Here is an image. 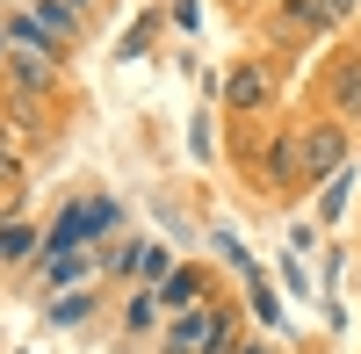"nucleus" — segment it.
I'll return each mask as SVG.
<instances>
[{"label":"nucleus","instance_id":"6e6552de","mask_svg":"<svg viewBox=\"0 0 361 354\" xmlns=\"http://www.w3.org/2000/svg\"><path fill=\"white\" fill-rule=\"evenodd\" d=\"M159 297H166L173 311H195V304H202V275H166V289H159Z\"/></svg>","mask_w":361,"mask_h":354},{"label":"nucleus","instance_id":"0eeeda50","mask_svg":"<svg viewBox=\"0 0 361 354\" xmlns=\"http://www.w3.org/2000/svg\"><path fill=\"white\" fill-rule=\"evenodd\" d=\"M224 94H231V109H253V102H267V73H260V66L231 73V87H224Z\"/></svg>","mask_w":361,"mask_h":354},{"label":"nucleus","instance_id":"f8f14e48","mask_svg":"<svg viewBox=\"0 0 361 354\" xmlns=\"http://www.w3.org/2000/svg\"><path fill=\"white\" fill-rule=\"evenodd\" d=\"M347 181H354V173H347V166L333 173V181H325V195H318V210H325V217H340V210H347V195H354Z\"/></svg>","mask_w":361,"mask_h":354},{"label":"nucleus","instance_id":"1a4fd4ad","mask_svg":"<svg viewBox=\"0 0 361 354\" xmlns=\"http://www.w3.org/2000/svg\"><path fill=\"white\" fill-rule=\"evenodd\" d=\"M333 94H340V109H361V58H340V73H333Z\"/></svg>","mask_w":361,"mask_h":354},{"label":"nucleus","instance_id":"f3484780","mask_svg":"<svg viewBox=\"0 0 361 354\" xmlns=\"http://www.w3.org/2000/svg\"><path fill=\"white\" fill-rule=\"evenodd\" d=\"M231 354H238V347H231Z\"/></svg>","mask_w":361,"mask_h":354},{"label":"nucleus","instance_id":"9d476101","mask_svg":"<svg viewBox=\"0 0 361 354\" xmlns=\"http://www.w3.org/2000/svg\"><path fill=\"white\" fill-rule=\"evenodd\" d=\"M37 253V231L29 224H0V260H29Z\"/></svg>","mask_w":361,"mask_h":354},{"label":"nucleus","instance_id":"2eb2a0df","mask_svg":"<svg viewBox=\"0 0 361 354\" xmlns=\"http://www.w3.org/2000/svg\"><path fill=\"white\" fill-rule=\"evenodd\" d=\"M22 188V159H0V195H15Z\"/></svg>","mask_w":361,"mask_h":354},{"label":"nucleus","instance_id":"ddd939ff","mask_svg":"<svg viewBox=\"0 0 361 354\" xmlns=\"http://www.w3.org/2000/svg\"><path fill=\"white\" fill-rule=\"evenodd\" d=\"M304 8H311V15H318V22H347V15H354V8H361V0H304Z\"/></svg>","mask_w":361,"mask_h":354},{"label":"nucleus","instance_id":"f257e3e1","mask_svg":"<svg viewBox=\"0 0 361 354\" xmlns=\"http://www.w3.org/2000/svg\"><path fill=\"white\" fill-rule=\"evenodd\" d=\"M109 224H116V202H73V210L58 217V231H51L44 246H51V253H80L87 239H102Z\"/></svg>","mask_w":361,"mask_h":354},{"label":"nucleus","instance_id":"39448f33","mask_svg":"<svg viewBox=\"0 0 361 354\" xmlns=\"http://www.w3.org/2000/svg\"><path fill=\"white\" fill-rule=\"evenodd\" d=\"M29 15H37L51 37H73V29H87V0H29Z\"/></svg>","mask_w":361,"mask_h":354},{"label":"nucleus","instance_id":"f03ea898","mask_svg":"<svg viewBox=\"0 0 361 354\" xmlns=\"http://www.w3.org/2000/svg\"><path fill=\"white\" fill-rule=\"evenodd\" d=\"M224 333H231V318H224V311H209V304H195V311L166 333V354H217Z\"/></svg>","mask_w":361,"mask_h":354},{"label":"nucleus","instance_id":"7ed1b4c3","mask_svg":"<svg viewBox=\"0 0 361 354\" xmlns=\"http://www.w3.org/2000/svg\"><path fill=\"white\" fill-rule=\"evenodd\" d=\"M296 166H304V181H333V173L347 166V138H340L333 123L304 130V138H296Z\"/></svg>","mask_w":361,"mask_h":354},{"label":"nucleus","instance_id":"9b49d317","mask_svg":"<svg viewBox=\"0 0 361 354\" xmlns=\"http://www.w3.org/2000/svg\"><path fill=\"white\" fill-rule=\"evenodd\" d=\"M94 318V297H58L51 304V326H87Z\"/></svg>","mask_w":361,"mask_h":354},{"label":"nucleus","instance_id":"4468645a","mask_svg":"<svg viewBox=\"0 0 361 354\" xmlns=\"http://www.w3.org/2000/svg\"><path fill=\"white\" fill-rule=\"evenodd\" d=\"M0 159H22V130L8 123V116H0Z\"/></svg>","mask_w":361,"mask_h":354},{"label":"nucleus","instance_id":"20e7f679","mask_svg":"<svg viewBox=\"0 0 361 354\" xmlns=\"http://www.w3.org/2000/svg\"><path fill=\"white\" fill-rule=\"evenodd\" d=\"M8 44H15V51H29V58H58V37H51V29L29 15V8H15V15H8Z\"/></svg>","mask_w":361,"mask_h":354},{"label":"nucleus","instance_id":"dca6fc26","mask_svg":"<svg viewBox=\"0 0 361 354\" xmlns=\"http://www.w3.org/2000/svg\"><path fill=\"white\" fill-rule=\"evenodd\" d=\"M238 354H253V347H238Z\"/></svg>","mask_w":361,"mask_h":354},{"label":"nucleus","instance_id":"423d86ee","mask_svg":"<svg viewBox=\"0 0 361 354\" xmlns=\"http://www.w3.org/2000/svg\"><path fill=\"white\" fill-rule=\"evenodd\" d=\"M8 80H15V87H29V94H44V87H51V58H29V51H15Z\"/></svg>","mask_w":361,"mask_h":354}]
</instances>
